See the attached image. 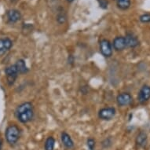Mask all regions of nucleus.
<instances>
[{
  "mask_svg": "<svg viewBox=\"0 0 150 150\" xmlns=\"http://www.w3.org/2000/svg\"><path fill=\"white\" fill-rule=\"evenodd\" d=\"M100 5V7L103 8V9H106L108 7V1L107 0H98Z\"/></svg>",
  "mask_w": 150,
  "mask_h": 150,
  "instance_id": "20",
  "label": "nucleus"
},
{
  "mask_svg": "<svg viewBox=\"0 0 150 150\" xmlns=\"http://www.w3.org/2000/svg\"><path fill=\"white\" fill-rule=\"evenodd\" d=\"M57 21L60 23V24H62V23H64L65 22V21H66V16L63 13H60L58 14L57 17Z\"/></svg>",
  "mask_w": 150,
  "mask_h": 150,
  "instance_id": "19",
  "label": "nucleus"
},
{
  "mask_svg": "<svg viewBox=\"0 0 150 150\" xmlns=\"http://www.w3.org/2000/svg\"><path fill=\"white\" fill-rule=\"evenodd\" d=\"M139 20L142 23H149L150 22V13H145L140 16Z\"/></svg>",
  "mask_w": 150,
  "mask_h": 150,
  "instance_id": "18",
  "label": "nucleus"
},
{
  "mask_svg": "<svg viewBox=\"0 0 150 150\" xmlns=\"http://www.w3.org/2000/svg\"><path fill=\"white\" fill-rule=\"evenodd\" d=\"M127 47L125 37L117 36L113 40V48L117 51H121Z\"/></svg>",
  "mask_w": 150,
  "mask_h": 150,
  "instance_id": "9",
  "label": "nucleus"
},
{
  "mask_svg": "<svg viewBox=\"0 0 150 150\" xmlns=\"http://www.w3.org/2000/svg\"><path fill=\"white\" fill-rule=\"evenodd\" d=\"M136 143L138 146L144 147L147 143V135L144 132H141L136 138Z\"/></svg>",
  "mask_w": 150,
  "mask_h": 150,
  "instance_id": "14",
  "label": "nucleus"
},
{
  "mask_svg": "<svg viewBox=\"0 0 150 150\" xmlns=\"http://www.w3.org/2000/svg\"><path fill=\"white\" fill-rule=\"evenodd\" d=\"M21 131L17 125H10L6 130V139L10 145H14L20 138Z\"/></svg>",
  "mask_w": 150,
  "mask_h": 150,
  "instance_id": "2",
  "label": "nucleus"
},
{
  "mask_svg": "<svg viewBox=\"0 0 150 150\" xmlns=\"http://www.w3.org/2000/svg\"><path fill=\"white\" fill-rule=\"evenodd\" d=\"M86 146L88 150H94L95 149V140L92 138H90L86 141Z\"/></svg>",
  "mask_w": 150,
  "mask_h": 150,
  "instance_id": "17",
  "label": "nucleus"
},
{
  "mask_svg": "<svg viewBox=\"0 0 150 150\" xmlns=\"http://www.w3.org/2000/svg\"><path fill=\"white\" fill-rule=\"evenodd\" d=\"M68 2H69V3H71V2H73L74 0H67Z\"/></svg>",
  "mask_w": 150,
  "mask_h": 150,
  "instance_id": "22",
  "label": "nucleus"
},
{
  "mask_svg": "<svg viewBox=\"0 0 150 150\" xmlns=\"http://www.w3.org/2000/svg\"><path fill=\"white\" fill-rule=\"evenodd\" d=\"M100 51L104 57H110L112 55V47L110 42L107 40H102L100 42Z\"/></svg>",
  "mask_w": 150,
  "mask_h": 150,
  "instance_id": "5",
  "label": "nucleus"
},
{
  "mask_svg": "<svg viewBox=\"0 0 150 150\" xmlns=\"http://www.w3.org/2000/svg\"><path fill=\"white\" fill-rule=\"evenodd\" d=\"M16 116L18 120L22 123H27L32 120L34 116L33 106L31 102H25L16 109Z\"/></svg>",
  "mask_w": 150,
  "mask_h": 150,
  "instance_id": "1",
  "label": "nucleus"
},
{
  "mask_svg": "<svg viewBox=\"0 0 150 150\" xmlns=\"http://www.w3.org/2000/svg\"><path fill=\"white\" fill-rule=\"evenodd\" d=\"M61 138H62V144L64 145V146L66 149H71L74 147L73 141H72V139H71L69 134H67L66 132H62Z\"/></svg>",
  "mask_w": 150,
  "mask_h": 150,
  "instance_id": "11",
  "label": "nucleus"
},
{
  "mask_svg": "<svg viewBox=\"0 0 150 150\" xmlns=\"http://www.w3.org/2000/svg\"><path fill=\"white\" fill-rule=\"evenodd\" d=\"M5 73L6 75V78H7V82L9 85H13L14 83L15 80L17 79L18 74H19L14 64L6 68Z\"/></svg>",
  "mask_w": 150,
  "mask_h": 150,
  "instance_id": "4",
  "label": "nucleus"
},
{
  "mask_svg": "<svg viewBox=\"0 0 150 150\" xmlns=\"http://www.w3.org/2000/svg\"><path fill=\"white\" fill-rule=\"evenodd\" d=\"M125 40L127 47H128L134 48V47H136L138 44H139V42H138V39L132 34L127 35L125 37Z\"/></svg>",
  "mask_w": 150,
  "mask_h": 150,
  "instance_id": "12",
  "label": "nucleus"
},
{
  "mask_svg": "<svg viewBox=\"0 0 150 150\" xmlns=\"http://www.w3.org/2000/svg\"><path fill=\"white\" fill-rule=\"evenodd\" d=\"M116 101L119 105L120 106H127L130 105L132 101V97L130 93H122L119 94L116 98Z\"/></svg>",
  "mask_w": 150,
  "mask_h": 150,
  "instance_id": "8",
  "label": "nucleus"
},
{
  "mask_svg": "<svg viewBox=\"0 0 150 150\" xmlns=\"http://www.w3.org/2000/svg\"><path fill=\"white\" fill-rule=\"evenodd\" d=\"M13 46L12 40L9 38H1L0 39V56H2L6 52L9 51Z\"/></svg>",
  "mask_w": 150,
  "mask_h": 150,
  "instance_id": "7",
  "label": "nucleus"
},
{
  "mask_svg": "<svg viewBox=\"0 0 150 150\" xmlns=\"http://www.w3.org/2000/svg\"><path fill=\"white\" fill-rule=\"evenodd\" d=\"M55 140L53 137H49L45 142V150H54Z\"/></svg>",
  "mask_w": 150,
  "mask_h": 150,
  "instance_id": "16",
  "label": "nucleus"
},
{
  "mask_svg": "<svg viewBox=\"0 0 150 150\" xmlns=\"http://www.w3.org/2000/svg\"><path fill=\"white\" fill-rule=\"evenodd\" d=\"M2 140L0 139V150H1V149H2Z\"/></svg>",
  "mask_w": 150,
  "mask_h": 150,
  "instance_id": "21",
  "label": "nucleus"
},
{
  "mask_svg": "<svg viewBox=\"0 0 150 150\" xmlns=\"http://www.w3.org/2000/svg\"><path fill=\"white\" fill-rule=\"evenodd\" d=\"M138 101L140 103H145L150 98V86L145 85L142 87V89L138 93Z\"/></svg>",
  "mask_w": 150,
  "mask_h": 150,
  "instance_id": "6",
  "label": "nucleus"
},
{
  "mask_svg": "<svg viewBox=\"0 0 150 150\" xmlns=\"http://www.w3.org/2000/svg\"><path fill=\"white\" fill-rule=\"evenodd\" d=\"M14 65L19 74H24L28 71V69L27 65L25 64V62L24 60H18V61L15 63Z\"/></svg>",
  "mask_w": 150,
  "mask_h": 150,
  "instance_id": "13",
  "label": "nucleus"
},
{
  "mask_svg": "<svg viewBox=\"0 0 150 150\" xmlns=\"http://www.w3.org/2000/svg\"><path fill=\"white\" fill-rule=\"evenodd\" d=\"M117 6L120 10H126L130 6V0H117Z\"/></svg>",
  "mask_w": 150,
  "mask_h": 150,
  "instance_id": "15",
  "label": "nucleus"
},
{
  "mask_svg": "<svg viewBox=\"0 0 150 150\" xmlns=\"http://www.w3.org/2000/svg\"><path fill=\"white\" fill-rule=\"evenodd\" d=\"M116 115V109L112 107L101 108L99 111L98 116L99 118L102 120H111Z\"/></svg>",
  "mask_w": 150,
  "mask_h": 150,
  "instance_id": "3",
  "label": "nucleus"
},
{
  "mask_svg": "<svg viewBox=\"0 0 150 150\" xmlns=\"http://www.w3.org/2000/svg\"><path fill=\"white\" fill-rule=\"evenodd\" d=\"M6 15H7L8 20L12 23L17 22L21 18V14L20 11H18L17 10H8L7 13H6Z\"/></svg>",
  "mask_w": 150,
  "mask_h": 150,
  "instance_id": "10",
  "label": "nucleus"
}]
</instances>
